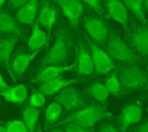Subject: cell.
I'll return each mask as SVG.
<instances>
[{
	"label": "cell",
	"mask_w": 148,
	"mask_h": 132,
	"mask_svg": "<svg viewBox=\"0 0 148 132\" xmlns=\"http://www.w3.org/2000/svg\"><path fill=\"white\" fill-rule=\"evenodd\" d=\"M103 84H105V86H106V89H107L110 95H119L123 91L122 84L119 82V78H118L117 73H112V75H110L108 77H106Z\"/></svg>",
	"instance_id": "obj_26"
},
{
	"label": "cell",
	"mask_w": 148,
	"mask_h": 132,
	"mask_svg": "<svg viewBox=\"0 0 148 132\" xmlns=\"http://www.w3.org/2000/svg\"><path fill=\"white\" fill-rule=\"evenodd\" d=\"M0 33L24 39V31L19 27L17 19L6 10L0 11Z\"/></svg>",
	"instance_id": "obj_16"
},
{
	"label": "cell",
	"mask_w": 148,
	"mask_h": 132,
	"mask_svg": "<svg viewBox=\"0 0 148 132\" xmlns=\"http://www.w3.org/2000/svg\"><path fill=\"white\" fill-rule=\"evenodd\" d=\"M100 132H122L121 130H118L117 127L112 126V125H103L100 129Z\"/></svg>",
	"instance_id": "obj_32"
},
{
	"label": "cell",
	"mask_w": 148,
	"mask_h": 132,
	"mask_svg": "<svg viewBox=\"0 0 148 132\" xmlns=\"http://www.w3.org/2000/svg\"><path fill=\"white\" fill-rule=\"evenodd\" d=\"M17 43V37L16 36H7L0 40V63L3 64V66L6 69V71L10 73L11 78L12 72H11V56L14 47Z\"/></svg>",
	"instance_id": "obj_17"
},
{
	"label": "cell",
	"mask_w": 148,
	"mask_h": 132,
	"mask_svg": "<svg viewBox=\"0 0 148 132\" xmlns=\"http://www.w3.org/2000/svg\"><path fill=\"white\" fill-rule=\"evenodd\" d=\"M62 111L63 108L59 106L57 102H52L49 103L46 108V112H45V124L46 126H52L58 121L59 116L62 115Z\"/></svg>",
	"instance_id": "obj_25"
},
{
	"label": "cell",
	"mask_w": 148,
	"mask_h": 132,
	"mask_svg": "<svg viewBox=\"0 0 148 132\" xmlns=\"http://www.w3.org/2000/svg\"><path fill=\"white\" fill-rule=\"evenodd\" d=\"M118 78H119V82L122 84V89L125 91L142 90L147 85L145 71L135 65H130L121 69Z\"/></svg>",
	"instance_id": "obj_4"
},
{
	"label": "cell",
	"mask_w": 148,
	"mask_h": 132,
	"mask_svg": "<svg viewBox=\"0 0 148 132\" xmlns=\"http://www.w3.org/2000/svg\"><path fill=\"white\" fill-rule=\"evenodd\" d=\"M64 131L65 132H93L90 129H86V127L77 125V124H73V122L64 124Z\"/></svg>",
	"instance_id": "obj_29"
},
{
	"label": "cell",
	"mask_w": 148,
	"mask_h": 132,
	"mask_svg": "<svg viewBox=\"0 0 148 132\" xmlns=\"http://www.w3.org/2000/svg\"><path fill=\"white\" fill-rule=\"evenodd\" d=\"M0 132H6V130H5V126L0 125Z\"/></svg>",
	"instance_id": "obj_37"
},
{
	"label": "cell",
	"mask_w": 148,
	"mask_h": 132,
	"mask_svg": "<svg viewBox=\"0 0 148 132\" xmlns=\"http://www.w3.org/2000/svg\"><path fill=\"white\" fill-rule=\"evenodd\" d=\"M128 39L130 45L136 50L138 55H141L143 59H146L148 53V30L147 27L132 22V25L128 33Z\"/></svg>",
	"instance_id": "obj_7"
},
{
	"label": "cell",
	"mask_w": 148,
	"mask_h": 132,
	"mask_svg": "<svg viewBox=\"0 0 148 132\" xmlns=\"http://www.w3.org/2000/svg\"><path fill=\"white\" fill-rule=\"evenodd\" d=\"M69 56V40L65 30H59L53 46L51 47L48 53L41 60L42 66L47 65H63L66 63Z\"/></svg>",
	"instance_id": "obj_3"
},
{
	"label": "cell",
	"mask_w": 148,
	"mask_h": 132,
	"mask_svg": "<svg viewBox=\"0 0 148 132\" xmlns=\"http://www.w3.org/2000/svg\"><path fill=\"white\" fill-rule=\"evenodd\" d=\"M107 54L111 56L113 61H121L124 64L134 65L140 63V55H137L119 36L116 34H108L106 41Z\"/></svg>",
	"instance_id": "obj_2"
},
{
	"label": "cell",
	"mask_w": 148,
	"mask_h": 132,
	"mask_svg": "<svg viewBox=\"0 0 148 132\" xmlns=\"http://www.w3.org/2000/svg\"><path fill=\"white\" fill-rule=\"evenodd\" d=\"M110 116H111V112H108L106 107L101 105H90L72 112L68 118H65L62 121V125L68 122H73L86 129H92L98 121L107 119Z\"/></svg>",
	"instance_id": "obj_1"
},
{
	"label": "cell",
	"mask_w": 148,
	"mask_h": 132,
	"mask_svg": "<svg viewBox=\"0 0 148 132\" xmlns=\"http://www.w3.org/2000/svg\"><path fill=\"white\" fill-rule=\"evenodd\" d=\"M84 4H87L93 11L97 12L99 16H103V11L101 7V0H81Z\"/></svg>",
	"instance_id": "obj_30"
},
{
	"label": "cell",
	"mask_w": 148,
	"mask_h": 132,
	"mask_svg": "<svg viewBox=\"0 0 148 132\" xmlns=\"http://www.w3.org/2000/svg\"><path fill=\"white\" fill-rule=\"evenodd\" d=\"M28 0H9V7L13 10H18L21 6H23Z\"/></svg>",
	"instance_id": "obj_31"
},
{
	"label": "cell",
	"mask_w": 148,
	"mask_h": 132,
	"mask_svg": "<svg viewBox=\"0 0 148 132\" xmlns=\"http://www.w3.org/2000/svg\"><path fill=\"white\" fill-rule=\"evenodd\" d=\"M40 10V0H28L16 12V19L21 24L34 25Z\"/></svg>",
	"instance_id": "obj_15"
},
{
	"label": "cell",
	"mask_w": 148,
	"mask_h": 132,
	"mask_svg": "<svg viewBox=\"0 0 148 132\" xmlns=\"http://www.w3.org/2000/svg\"><path fill=\"white\" fill-rule=\"evenodd\" d=\"M57 10L54 7H52L49 5H43L41 6V9L39 10L38 13V23L39 25H41L42 28H45L48 33L52 31V28L56 24L57 22Z\"/></svg>",
	"instance_id": "obj_21"
},
{
	"label": "cell",
	"mask_w": 148,
	"mask_h": 132,
	"mask_svg": "<svg viewBox=\"0 0 148 132\" xmlns=\"http://www.w3.org/2000/svg\"><path fill=\"white\" fill-rule=\"evenodd\" d=\"M54 102L66 111H77L86 103L84 97L72 85H69L60 90L54 97Z\"/></svg>",
	"instance_id": "obj_6"
},
{
	"label": "cell",
	"mask_w": 148,
	"mask_h": 132,
	"mask_svg": "<svg viewBox=\"0 0 148 132\" xmlns=\"http://www.w3.org/2000/svg\"><path fill=\"white\" fill-rule=\"evenodd\" d=\"M77 60H76V67L77 71L81 76L83 77H88L92 76L94 73V65H93V59L90 52L88 50V48L86 47V45L83 42L78 43L77 47Z\"/></svg>",
	"instance_id": "obj_14"
},
{
	"label": "cell",
	"mask_w": 148,
	"mask_h": 132,
	"mask_svg": "<svg viewBox=\"0 0 148 132\" xmlns=\"http://www.w3.org/2000/svg\"><path fill=\"white\" fill-rule=\"evenodd\" d=\"M6 1H9V0H0V9L4 6V4L6 3Z\"/></svg>",
	"instance_id": "obj_36"
},
{
	"label": "cell",
	"mask_w": 148,
	"mask_h": 132,
	"mask_svg": "<svg viewBox=\"0 0 148 132\" xmlns=\"http://www.w3.org/2000/svg\"><path fill=\"white\" fill-rule=\"evenodd\" d=\"M64 16L72 27H77L83 13V4L81 0H56Z\"/></svg>",
	"instance_id": "obj_10"
},
{
	"label": "cell",
	"mask_w": 148,
	"mask_h": 132,
	"mask_svg": "<svg viewBox=\"0 0 148 132\" xmlns=\"http://www.w3.org/2000/svg\"><path fill=\"white\" fill-rule=\"evenodd\" d=\"M6 88H9V84L6 83V80L4 79L3 75H1V72H0V91H1V90H5Z\"/></svg>",
	"instance_id": "obj_34"
},
{
	"label": "cell",
	"mask_w": 148,
	"mask_h": 132,
	"mask_svg": "<svg viewBox=\"0 0 148 132\" xmlns=\"http://www.w3.org/2000/svg\"><path fill=\"white\" fill-rule=\"evenodd\" d=\"M75 67H76V63L71 64V65H47V66H42V67L36 72L33 82L34 83H43V82H47V80L62 77L65 72L75 70Z\"/></svg>",
	"instance_id": "obj_9"
},
{
	"label": "cell",
	"mask_w": 148,
	"mask_h": 132,
	"mask_svg": "<svg viewBox=\"0 0 148 132\" xmlns=\"http://www.w3.org/2000/svg\"><path fill=\"white\" fill-rule=\"evenodd\" d=\"M48 132H65L64 130H60V129H53V130H49Z\"/></svg>",
	"instance_id": "obj_35"
},
{
	"label": "cell",
	"mask_w": 148,
	"mask_h": 132,
	"mask_svg": "<svg viewBox=\"0 0 148 132\" xmlns=\"http://www.w3.org/2000/svg\"><path fill=\"white\" fill-rule=\"evenodd\" d=\"M36 132H42V131H41V130H38V131H36Z\"/></svg>",
	"instance_id": "obj_39"
},
{
	"label": "cell",
	"mask_w": 148,
	"mask_h": 132,
	"mask_svg": "<svg viewBox=\"0 0 148 132\" xmlns=\"http://www.w3.org/2000/svg\"><path fill=\"white\" fill-rule=\"evenodd\" d=\"M0 97L13 105H22L28 97V86L24 84H17L9 86L5 90L0 91Z\"/></svg>",
	"instance_id": "obj_19"
},
{
	"label": "cell",
	"mask_w": 148,
	"mask_h": 132,
	"mask_svg": "<svg viewBox=\"0 0 148 132\" xmlns=\"http://www.w3.org/2000/svg\"><path fill=\"white\" fill-rule=\"evenodd\" d=\"M83 27L88 35L98 45H105L108 37V29L103 22L98 17H87L83 20Z\"/></svg>",
	"instance_id": "obj_8"
},
{
	"label": "cell",
	"mask_w": 148,
	"mask_h": 132,
	"mask_svg": "<svg viewBox=\"0 0 148 132\" xmlns=\"http://www.w3.org/2000/svg\"><path fill=\"white\" fill-rule=\"evenodd\" d=\"M105 7L108 18H112L117 23H119L124 29H128L129 12L122 0H105Z\"/></svg>",
	"instance_id": "obj_11"
},
{
	"label": "cell",
	"mask_w": 148,
	"mask_h": 132,
	"mask_svg": "<svg viewBox=\"0 0 148 132\" xmlns=\"http://www.w3.org/2000/svg\"><path fill=\"white\" fill-rule=\"evenodd\" d=\"M73 83H77V79H69V78H64V77H58L54 79L47 80V82L41 83L39 91L42 93L45 96H52L54 94H58L60 90H63L64 88L72 85Z\"/></svg>",
	"instance_id": "obj_18"
},
{
	"label": "cell",
	"mask_w": 148,
	"mask_h": 132,
	"mask_svg": "<svg viewBox=\"0 0 148 132\" xmlns=\"http://www.w3.org/2000/svg\"><path fill=\"white\" fill-rule=\"evenodd\" d=\"M45 102H46L45 95H43L42 93H40V91H35L30 96V99H29V106L40 109L41 107L45 106Z\"/></svg>",
	"instance_id": "obj_28"
},
{
	"label": "cell",
	"mask_w": 148,
	"mask_h": 132,
	"mask_svg": "<svg viewBox=\"0 0 148 132\" xmlns=\"http://www.w3.org/2000/svg\"><path fill=\"white\" fill-rule=\"evenodd\" d=\"M88 45H89V48H90L89 52H90L92 59H93L95 75L102 76V75H106V73H110L112 70H114L116 64L105 50L94 42L88 41Z\"/></svg>",
	"instance_id": "obj_5"
},
{
	"label": "cell",
	"mask_w": 148,
	"mask_h": 132,
	"mask_svg": "<svg viewBox=\"0 0 148 132\" xmlns=\"http://www.w3.org/2000/svg\"><path fill=\"white\" fill-rule=\"evenodd\" d=\"M0 106H1V97H0Z\"/></svg>",
	"instance_id": "obj_38"
},
{
	"label": "cell",
	"mask_w": 148,
	"mask_h": 132,
	"mask_svg": "<svg viewBox=\"0 0 148 132\" xmlns=\"http://www.w3.org/2000/svg\"><path fill=\"white\" fill-rule=\"evenodd\" d=\"M39 115H40V111L38 108H34L32 106H27L23 109V113H22V116H23V124L25 125V127L28 129L29 132H34L35 131V126L36 122L39 120Z\"/></svg>",
	"instance_id": "obj_23"
},
{
	"label": "cell",
	"mask_w": 148,
	"mask_h": 132,
	"mask_svg": "<svg viewBox=\"0 0 148 132\" xmlns=\"http://www.w3.org/2000/svg\"><path fill=\"white\" fill-rule=\"evenodd\" d=\"M134 132H148V124L146 121L141 122L140 125L134 130Z\"/></svg>",
	"instance_id": "obj_33"
},
{
	"label": "cell",
	"mask_w": 148,
	"mask_h": 132,
	"mask_svg": "<svg viewBox=\"0 0 148 132\" xmlns=\"http://www.w3.org/2000/svg\"><path fill=\"white\" fill-rule=\"evenodd\" d=\"M87 93L93 100L99 102V103H103L110 96L105 84L100 82H94L92 85H89V88L87 89Z\"/></svg>",
	"instance_id": "obj_24"
},
{
	"label": "cell",
	"mask_w": 148,
	"mask_h": 132,
	"mask_svg": "<svg viewBox=\"0 0 148 132\" xmlns=\"http://www.w3.org/2000/svg\"><path fill=\"white\" fill-rule=\"evenodd\" d=\"M6 132H29L22 120H10L5 125Z\"/></svg>",
	"instance_id": "obj_27"
},
{
	"label": "cell",
	"mask_w": 148,
	"mask_h": 132,
	"mask_svg": "<svg viewBox=\"0 0 148 132\" xmlns=\"http://www.w3.org/2000/svg\"><path fill=\"white\" fill-rule=\"evenodd\" d=\"M48 42V34L40 28L38 22L34 23L33 31L28 41V48L30 53H38L39 50Z\"/></svg>",
	"instance_id": "obj_20"
},
{
	"label": "cell",
	"mask_w": 148,
	"mask_h": 132,
	"mask_svg": "<svg viewBox=\"0 0 148 132\" xmlns=\"http://www.w3.org/2000/svg\"><path fill=\"white\" fill-rule=\"evenodd\" d=\"M38 53H25V52H19L11 59V72L13 80L19 79L25 73V71L29 69V66L33 63V60L36 58Z\"/></svg>",
	"instance_id": "obj_12"
},
{
	"label": "cell",
	"mask_w": 148,
	"mask_h": 132,
	"mask_svg": "<svg viewBox=\"0 0 148 132\" xmlns=\"http://www.w3.org/2000/svg\"><path fill=\"white\" fill-rule=\"evenodd\" d=\"M143 115V109L141 103H130L125 106L121 114V124H122V132H127V130L136 125L142 120Z\"/></svg>",
	"instance_id": "obj_13"
},
{
	"label": "cell",
	"mask_w": 148,
	"mask_h": 132,
	"mask_svg": "<svg viewBox=\"0 0 148 132\" xmlns=\"http://www.w3.org/2000/svg\"><path fill=\"white\" fill-rule=\"evenodd\" d=\"M124 6L127 7V10H130L131 13L136 17L140 24L147 25L146 20V10L148 5V0H122Z\"/></svg>",
	"instance_id": "obj_22"
}]
</instances>
